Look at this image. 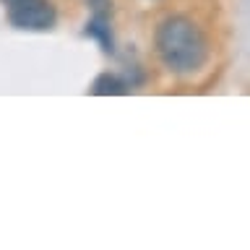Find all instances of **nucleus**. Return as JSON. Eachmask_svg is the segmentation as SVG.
Returning <instances> with one entry per match:
<instances>
[{
	"mask_svg": "<svg viewBox=\"0 0 250 250\" xmlns=\"http://www.w3.org/2000/svg\"><path fill=\"white\" fill-rule=\"evenodd\" d=\"M128 91H130V83L115 73H102L91 83V94H97V97H120V94H128Z\"/></svg>",
	"mask_w": 250,
	"mask_h": 250,
	"instance_id": "nucleus-4",
	"label": "nucleus"
},
{
	"mask_svg": "<svg viewBox=\"0 0 250 250\" xmlns=\"http://www.w3.org/2000/svg\"><path fill=\"white\" fill-rule=\"evenodd\" d=\"M91 8V19L86 21L83 34L97 39L104 52H115V37H112V0H86Z\"/></svg>",
	"mask_w": 250,
	"mask_h": 250,
	"instance_id": "nucleus-3",
	"label": "nucleus"
},
{
	"mask_svg": "<svg viewBox=\"0 0 250 250\" xmlns=\"http://www.w3.org/2000/svg\"><path fill=\"white\" fill-rule=\"evenodd\" d=\"M3 3H13V0H3Z\"/></svg>",
	"mask_w": 250,
	"mask_h": 250,
	"instance_id": "nucleus-5",
	"label": "nucleus"
},
{
	"mask_svg": "<svg viewBox=\"0 0 250 250\" xmlns=\"http://www.w3.org/2000/svg\"><path fill=\"white\" fill-rule=\"evenodd\" d=\"M156 52L172 73H195L208 58V44L190 19L169 16L156 29Z\"/></svg>",
	"mask_w": 250,
	"mask_h": 250,
	"instance_id": "nucleus-1",
	"label": "nucleus"
},
{
	"mask_svg": "<svg viewBox=\"0 0 250 250\" xmlns=\"http://www.w3.org/2000/svg\"><path fill=\"white\" fill-rule=\"evenodd\" d=\"M8 21L21 31H47L58 21V11L50 0H13L8 3Z\"/></svg>",
	"mask_w": 250,
	"mask_h": 250,
	"instance_id": "nucleus-2",
	"label": "nucleus"
}]
</instances>
